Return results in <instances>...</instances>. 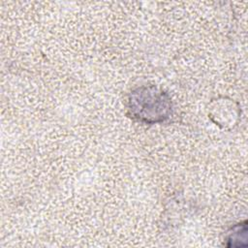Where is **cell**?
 Masks as SVG:
<instances>
[{"instance_id": "2", "label": "cell", "mask_w": 248, "mask_h": 248, "mask_svg": "<svg viewBox=\"0 0 248 248\" xmlns=\"http://www.w3.org/2000/svg\"><path fill=\"white\" fill-rule=\"evenodd\" d=\"M226 240L228 247H245L247 245V222L243 221L233 226L228 232Z\"/></svg>"}, {"instance_id": "1", "label": "cell", "mask_w": 248, "mask_h": 248, "mask_svg": "<svg viewBox=\"0 0 248 248\" xmlns=\"http://www.w3.org/2000/svg\"><path fill=\"white\" fill-rule=\"evenodd\" d=\"M129 115L141 123L158 124L170 119L173 112L170 96L155 85H142L128 97Z\"/></svg>"}]
</instances>
